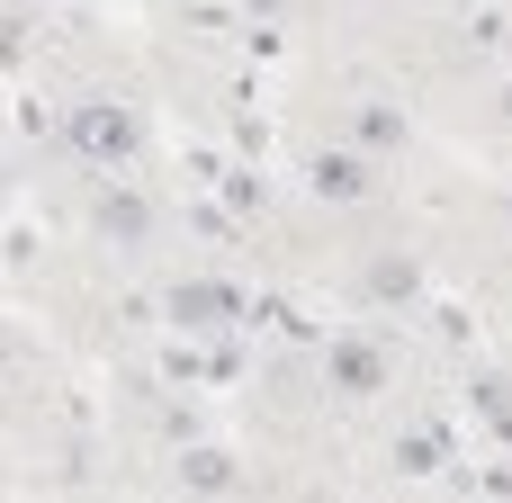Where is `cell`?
<instances>
[{"label":"cell","instance_id":"obj_8","mask_svg":"<svg viewBox=\"0 0 512 503\" xmlns=\"http://www.w3.org/2000/svg\"><path fill=\"white\" fill-rule=\"evenodd\" d=\"M369 297H387V306H414V261H378V270H369Z\"/></svg>","mask_w":512,"mask_h":503},{"label":"cell","instance_id":"obj_6","mask_svg":"<svg viewBox=\"0 0 512 503\" xmlns=\"http://www.w3.org/2000/svg\"><path fill=\"white\" fill-rule=\"evenodd\" d=\"M144 225H153V216H144V198H135V189H108V198H99V234L144 243Z\"/></svg>","mask_w":512,"mask_h":503},{"label":"cell","instance_id":"obj_2","mask_svg":"<svg viewBox=\"0 0 512 503\" xmlns=\"http://www.w3.org/2000/svg\"><path fill=\"white\" fill-rule=\"evenodd\" d=\"M306 189H315V198H333V207H360V198L378 189V162H360V153H333V144H324V153L306 162Z\"/></svg>","mask_w":512,"mask_h":503},{"label":"cell","instance_id":"obj_7","mask_svg":"<svg viewBox=\"0 0 512 503\" xmlns=\"http://www.w3.org/2000/svg\"><path fill=\"white\" fill-rule=\"evenodd\" d=\"M180 486H207V495H225V486H234V459H225V450H189V459H180Z\"/></svg>","mask_w":512,"mask_h":503},{"label":"cell","instance_id":"obj_1","mask_svg":"<svg viewBox=\"0 0 512 503\" xmlns=\"http://www.w3.org/2000/svg\"><path fill=\"white\" fill-rule=\"evenodd\" d=\"M72 144H81L90 171H126V162H135V117H126L117 99H81V108H72Z\"/></svg>","mask_w":512,"mask_h":503},{"label":"cell","instance_id":"obj_5","mask_svg":"<svg viewBox=\"0 0 512 503\" xmlns=\"http://www.w3.org/2000/svg\"><path fill=\"white\" fill-rule=\"evenodd\" d=\"M351 126H360V144H369V153H396V144H405V108H387V99H360V117H351Z\"/></svg>","mask_w":512,"mask_h":503},{"label":"cell","instance_id":"obj_3","mask_svg":"<svg viewBox=\"0 0 512 503\" xmlns=\"http://www.w3.org/2000/svg\"><path fill=\"white\" fill-rule=\"evenodd\" d=\"M324 387H333V396H387V351L333 342V351H324Z\"/></svg>","mask_w":512,"mask_h":503},{"label":"cell","instance_id":"obj_4","mask_svg":"<svg viewBox=\"0 0 512 503\" xmlns=\"http://www.w3.org/2000/svg\"><path fill=\"white\" fill-rule=\"evenodd\" d=\"M162 315H171V324H189V333H198V324H216V315H234V297H225V288H207V279H198V288H189V279H180V288H171V297H162Z\"/></svg>","mask_w":512,"mask_h":503}]
</instances>
